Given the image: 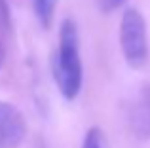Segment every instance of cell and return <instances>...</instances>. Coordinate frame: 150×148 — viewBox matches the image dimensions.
<instances>
[{
    "label": "cell",
    "mask_w": 150,
    "mask_h": 148,
    "mask_svg": "<svg viewBox=\"0 0 150 148\" xmlns=\"http://www.w3.org/2000/svg\"><path fill=\"white\" fill-rule=\"evenodd\" d=\"M53 78L65 99L72 101L82 89V59L78 51V29L72 19H65L59 30V44L53 57Z\"/></svg>",
    "instance_id": "cell-1"
},
{
    "label": "cell",
    "mask_w": 150,
    "mask_h": 148,
    "mask_svg": "<svg viewBox=\"0 0 150 148\" xmlns=\"http://www.w3.org/2000/svg\"><path fill=\"white\" fill-rule=\"evenodd\" d=\"M120 48L124 59L129 67L143 68L148 61V40H146V23L141 11L129 10L124 11L120 21Z\"/></svg>",
    "instance_id": "cell-2"
},
{
    "label": "cell",
    "mask_w": 150,
    "mask_h": 148,
    "mask_svg": "<svg viewBox=\"0 0 150 148\" xmlns=\"http://www.w3.org/2000/svg\"><path fill=\"white\" fill-rule=\"evenodd\" d=\"M27 137V122L10 103L0 101V148H19Z\"/></svg>",
    "instance_id": "cell-3"
},
{
    "label": "cell",
    "mask_w": 150,
    "mask_h": 148,
    "mask_svg": "<svg viewBox=\"0 0 150 148\" xmlns=\"http://www.w3.org/2000/svg\"><path fill=\"white\" fill-rule=\"evenodd\" d=\"M129 127L141 139L150 137V85H144L129 112Z\"/></svg>",
    "instance_id": "cell-4"
},
{
    "label": "cell",
    "mask_w": 150,
    "mask_h": 148,
    "mask_svg": "<svg viewBox=\"0 0 150 148\" xmlns=\"http://www.w3.org/2000/svg\"><path fill=\"white\" fill-rule=\"evenodd\" d=\"M57 2L59 0H33V6H34V13H36L38 21L44 29H48L53 21V15L55 10H57Z\"/></svg>",
    "instance_id": "cell-5"
},
{
    "label": "cell",
    "mask_w": 150,
    "mask_h": 148,
    "mask_svg": "<svg viewBox=\"0 0 150 148\" xmlns=\"http://www.w3.org/2000/svg\"><path fill=\"white\" fill-rule=\"evenodd\" d=\"M82 148H103V135H101V131L97 129V127H93V129L88 131Z\"/></svg>",
    "instance_id": "cell-6"
},
{
    "label": "cell",
    "mask_w": 150,
    "mask_h": 148,
    "mask_svg": "<svg viewBox=\"0 0 150 148\" xmlns=\"http://www.w3.org/2000/svg\"><path fill=\"white\" fill-rule=\"evenodd\" d=\"M124 2L125 0H99V6H101L103 11H112L116 8H120Z\"/></svg>",
    "instance_id": "cell-7"
},
{
    "label": "cell",
    "mask_w": 150,
    "mask_h": 148,
    "mask_svg": "<svg viewBox=\"0 0 150 148\" xmlns=\"http://www.w3.org/2000/svg\"><path fill=\"white\" fill-rule=\"evenodd\" d=\"M2 63H4V48L0 44V67H2Z\"/></svg>",
    "instance_id": "cell-8"
}]
</instances>
